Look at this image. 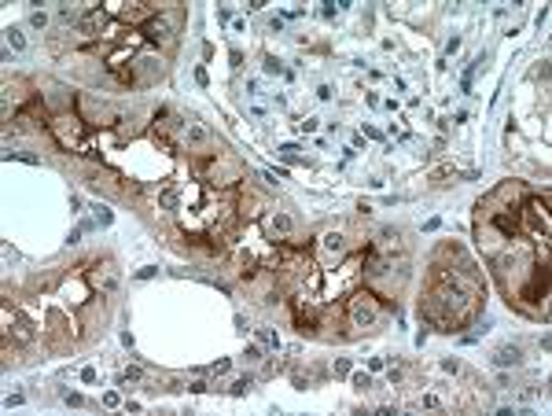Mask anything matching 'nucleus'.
Masks as SVG:
<instances>
[{
    "label": "nucleus",
    "mask_w": 552,
    "mask_h": 416,
    "mask_svg": "<svg viewBox=\"0 0 552 416\" xmlns=\"http://www.w3.org/2000/svg\"><path fill=\"white\" fill-rule=\"evenodd\" d=\"M184 133H188V140H192V144H206L210 140V129H206V125H199V122H188V125H184Z\"/></svg>",
    "instance_id": "6"
},
{
    "label": "nucleus",
    "mask_w": 552,
    "mask_h": 416,
    "mask_svg": "<svg viewBox=\"0 0 552 416\" xmlns=\"http://www.w3.org/2000/svg\"><path fill=\"white\" fill-rule=\"evenodd\" d=\"M63 401H67V405H81V394H77V391H67V394H63Z\"/></svg>",
    "instance_id": "20"
},
{
    "label": "nucleus",
    "mask_w": 552,
    "mask_h": 416,
    "mask_svg": "<svg viewBox=\"0 0 552 416\" xmlns=\"http://www.w3.org/2000/svg\"><path fill=\"white\" fill-rule=\"evenodd\" d=\"M100 26H103V11H100V8H89L81 19H77V34L96 37V34H100Z\"/></svg>",
    "instance_id": "2"
},
{
    "label": "nucleus",
    "mask_w": 552,
    "mask_h": 416,
    "mask_svg": "<svg viewBox=\"0 0 552 416\" xmlns=\"http://www.w3.org/2000/svg\"><path fill=\"white\" fill-rule=\"evenodd\" d=\"M144 34L151 41H169V19H147L144 22Z\"/></svg>",
    "instance_id": "3"
},
{
    "label": "nucleus",
    "mask_w": 552,
    "mask_h": 416,
    "mask_svg": "<svg viewBox=\"0 0 552 416\" xmlns=\"http://www.w3.org/2000/svg\"><path fill=\"white\" fill-rule=\"evenodd\" d=\"M350 321L357 328H372L379 321V302H376V295H368V291H361V295H353L350 299Z\"/></svg>",
    "instance_id": "1"
},
{
    "label": "nucleus",
    "mask_w": 552,
    "mask_h": 416,
    "mask_svg": "<svg viewBox=\"0 0 552 416\" xmlns=\"http://www.w3.org/2000/svg\"><path fill=\"white\" fill-rule=\"evenodd\" d=\"M265 74H287L284 67H280V63H276V59H265Z\"/></svg>",
    "instance_id": "18"
},
{
    "label": "nucleus",
    "mask_w": 552,
    "mask_h": 416,
    "mask_svg": "<svg viewBox=\"0 0 552 416\" xmlns=\"http://www.w3.org/2000/svg\"><path fill=\"white\" fill-rule=\"evenodd\" d=\"M81 379L85 383H96V368H81Z\"/></svg>",
    "instance_id": "23"
},
{
    "label": "nucleus",
    "mask_w": 552,
    "mask_h": 416,
    "mask_svg": "<svg viewBox=\"0 0 552 416\" xmlns=\"http://www.w3.org/2000/svg\"><path fill=\"white\" fill-rule=\"evenodd\" d=\"M136 276H140V280H151V276H155V265H144V269H140Z\"/></svg>",
    "instance_id": "24"
},
{
    "label": "nucleus",
    "mask_w": 552,
    "mask_h": 416,
    "mask_svg": "<svg viewBox=\"0 0 552 416\" xmlns=\"http://www.w3.org/2000/svg\"><path fill=\"white\" fill-rule=\"evenodd\" d=\"M228 368H232V361H228V358H221V361H214V365H210V372H214V376H225Z\"/></svg>",
    "instance_id": "15"
},
{
    "label": "nucleus",
    "mask_w": 552,
    "mask_h": 416,
    "mask_svg": "<svg viewBox=\"0 0 552 416\" xmlns=\"http://www.w3.org/2000/svg\"><path fill=\"white\" fill-rule=\"evenodd\" d=\"M122 379H126V383H129V379H140V368H126V372H122Z\"/></svg>",
    "instance_id": "22"
},
{
    "label": "nucleus",
    "mask_w": 552,
    "mask_h": 416,
    "mask_svg": "<svg viewBox=\"0 0 552 416\" xmlns=\"http://www.w3.org/2000/svg\"><path fill=\"white\" fill-rule=\"evenodd\" d=\"M335 372H339V376H350V358H339V361H335Z\"/></svg>",
    "instance_id": "19"
},
{
    "label": "nucleus",
    "mask_w": 552,
    "mask_h": 416,
    "mask_svg": "<svg viewBox=\"0 0 552 416\" xmlns=\"http://www.w3.org/2000/svg\"><path fill=\"white\" fill-rule=\"evenodd\" d=\"M353 387H357V391H368V387H372V376H368V372H353Z\"/></svg>",
    "instance_id": "12"
},
{
    "label": "nucleus",
    "mask_w": 552,
    "mask_h": 416,
    "mask_svg": "<svg viewBox=\"0 0 552 416\" xmlns=\"http://www.w3.org/2000/svg\"><path fill=\"white\" fill-rule=\"evenodd\" d=\"M30 26H34V30H44V26H48V15H44V11H30Z\"/></svg>",
    "instance_id": "13"
},
{
    "label": "nucleus",
    "mask_w": 552,
    "mask_h": 416,
    "mask_svg": "<svg viewBox=\"0 0 552 416\" xmlns=\"http://www.w3.org/2000/svg\"><path fill=\"white\" fill-rule=\"evenodd\" d=\"M103 405H107V409L122 405V398H118V391H107V394H103Z\"/></svg>",
    "instance_id": "17"
},
{
    "label": "nucleus",
    "mask_w": 552,
    "mask_h": 416,
    "mask_svg": "<svg viewBox=\"0 0 552 416\" xmlns=\"http://www.w3.org/2000/svg\"><path fill=\"white\" fill-rule=\"evenodd\" d=\"M251 387H254V379H251V376H243V379L232 383V394H243V391H251Z\"/></svg>",
    "instance_id": "14"
},
{
    "label": "nucleus",
    "mask_w": 552,
    "mask_h": 416,
    "mask_svg": "<svg viewBox=\"0 0 552 416\" xmlns=\"http://www.w3.org/2000/svg\"><path fill=\"white\" fill-rule=\"evenodd\" d=\"M59 19H63V22H74V26H77V19H81V15H77L74 8H67V4H59Z\"/></svg>",
    "instance_id": "10"
},
{
    "label": "nucleus",
    "mask_w": 552,
    "mask_h": 416,
    "mask_svg": "<svg viewBox=\"0 0 552 416\" xmlns=\"http://www.w3.org/2000/svg\"><path fill=\"white\" fill-rule=\"evenodd\" d=\"M324 247L331 250V254H339V250H343V236H335V232H331V236H324Z\"/></svg>",
    "instance_id": "11"
},
{
    "label": "nucleus",
    "mask_w": 552,
    "mask_h": 416,
    "mask_svg": "<svg viewBox=\"0 0 552 416\" xmlns=\"http://www.w3.org/2000/svg\"><path fill=\"white\" fill-rule=\"evenodd\" d=\"M258 339H261V342H265V346H273V350H280V335H276V332H269V328H261V332H258Z\"/></svg>",
    "instance_id": "8"
},
{
    "label": "nucleus",
    "mask_w": 552,
    "mask_h": 416,
    "mask_svg": "<svg viewBox=\"0 0 552 416\" xmlns=\"http://www.w3.org/2000/svg\"><path fill=\"white\" fill-rule=\"evenodd\" d=\"M4 41H8L11 52H22L26 48V34L18 30V26H8V30H4Z\"/></svg>",
    "instance_id": "5"
},
{
    "label": "nucleus",
    "mask_w": 552,
    "mask_h": 416,
    "mask_svg": "<svg viewBox=\"0 0 552 416\" xmlns=\"http://www.w3.org/2000/svg\"><path fill=\"white\" fill-rule=\"evenodd\" d=\"M243 358H247V365H254V361H261V346H258V342H251V346L243 350Z\"/></svg>",
    "instance_id": "9"
},
{
    "label": "nucleus",
    "mask_w": 552,
    "mask_h": 416,
    "mask_svg": "<svg viewBox=\"0 0 552 416\" xmlns=\"http://www.w3.org/2000/svg\"><path fill=\"white\" fill-rule=\"evenodd\" d=\"M96 221H100V225H110V221H114V214H110L107 207H96Z\"/></svg>",
    "instance_id": "16"
},
{
    "label": "nucleus",
    "mask_w": 552,
    "mask_h": 416,
    "mask_svg": "<svg viewBox=\"0 0 552 416\" xmlns=\"http://www.w3.org/2000/svg\"><path fill=\"white\" fill-rule=\"evenodd\" d=\"M317 125H320V118H306V122H302V129H306V133H313Z\"/></svg>",
    "instance_id": "21"
},
{
    "label": "nucleus",
    "mask_w": 552,
    "mask_h": 416,
    "mask_svg": "<svg viewBox=\"0 0 552 416\" xmlns=\"http://www.w3.org/2000/svg\"><path fill=\"white\" fill-rule=\"evenodd\" d=\"M273 228H276V232H280V236H287V232H291V228H294V221H291V217H287V214H273Z\"/></svg>",
    "instance_id": "7"
},
{
    "label": "nucleus",
    "mask_w": 552,
    "mask_h": 416,
    "mask_svg": "<svg viewBox=\"0 0 552 416\" xmlns=\"http://www.w3.org/2000/svg\"><path fill=\"white\" fill-rule=\"evenodd\" d=\"M494 361H497L501 368H508V365H519V361H523V350H519V346H501V350L494 354Z\"/></svg>",
    "instance_id": "4"
}]
</instances>
